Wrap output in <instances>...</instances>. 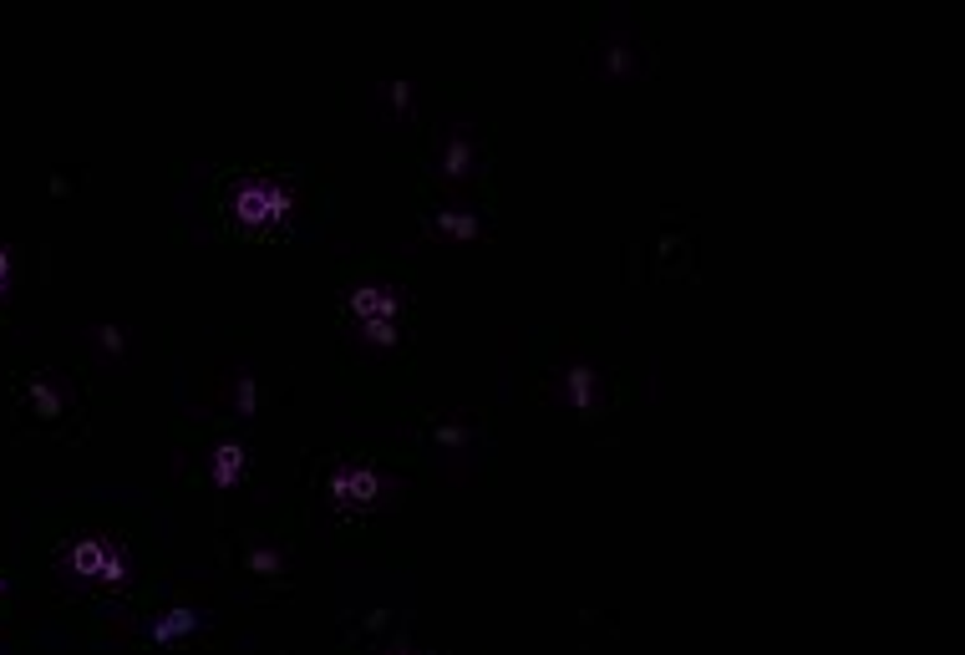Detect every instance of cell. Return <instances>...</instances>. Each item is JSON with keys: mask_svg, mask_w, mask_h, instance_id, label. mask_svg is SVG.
I'll list each match as a JSON object with an SVG mask.
<instances>
[{"mask_svg": "<svg viewBox=\"0 0 965 655\" xmlns=\"http://www.w3.org/2000/svg\"><path fill=\"white\" fill-rule=\"evenodd\" d=\"M193 625H199V609L178 605V609H168L163 620H153V640H178V635H189Z\"/></svg>", "mask_w": 965, "mask_h": 655, "instance_id": "cell-6", "label": "cell"}, {"mask_svg": "<svg viewBox=\"0 0 965 655\" xmlns=\"http://www.w3.org/2000/svg\"><path fill=\"white\" fill-rule=\"evenodd\" d=\"M102 345H107V351H117V345H123V336H117V326H102Z\"/></svg>", "mask_w": 965, "mask_h": 655, "instance_id": "cell-17", "label": "cell"}, {"mask_svg": "<svg viewBox=\"0 0 965 655\" xmlns=\"http://www.w3.org/2000/svg\"><path fill=\"white\" fill-rule=\"evenodd\" d=\"M468 163H473V142H468V138H453V142H447V153H443V168L458 178V173H468Z\"/></svg>", "mask_w": 965, "mask_h": 655, "instance_id": "cell-10", "label": "cell"}, {"mask_svg": "<svg viewBox=\"0 0 965 655\" xmlns=\"http://www.w3.org/2000/svg\"><path fill=\"white\" fill-rule=\"evenodd\" d=\"M392 102H396V107H407V102H411V87H407V81H392Z\"/></svg>", "mask_w": 965, "mask_h": 655, "instance_id": "cell-15", "label": "cell"}, {"mask_svg": "<svg viewBox=\"0 0 965 655\" xmlns=\"http://www.w3.org/2000/svg\"><path fill=\"white\" fill-rule=\"evenodd\" d=\"M381 493V478L371 468H361V463H341V468L331 472V498L341 503V508H371Z\"/></svg>", "mask_w": 965, "mask_h": 655, "instance_id": "cell-2", "label": "cell"}, {"mask_svg": "<svg viewBox=\"0 0 965 655\" xmlns=\"http://www.w3.org/2000/svg\"><path fill=\"white\" fill-rule=\"evenodd\" d=\"M432 224H437L443 234H453V239H478V229H483V224H478V214H468V208H443V214L432 218Z\"/></svg>", "mask_w": 965, "mask_h": 655, "instance_id": "cell-7", "label": "cell"}, {"mask_svg": "<svg viewBox=\"0 0 965 655\" xmlns=\"http://www.w3.org/2000/svg\"><path fill=\"white\" fill-rule=\"evenodd\" d=\"M239 472H244V447H239V442H219V447H214V483L229 488Z\"/></svg>", "mask_w": 965, "mask_h": 655, "instance_id": "cell-5", "label": "cell"}, {"mask_svg": "<svg viewBox=\"0 0 965 655\" xmlns=\"http://www.w3.org/2000/svg\"><path fill=\"white\" fill-rule=\"evenodd\" d=\"M437 442H447V447H458V442H468V432H462V427H437Z\"/></svg>", "mask_w": 965, "mask_h": 655, "instance_id": "cell-14", "label": "cell"}, {"mask_svg": "<svg viewBox=\"0 0 965 655\" xmlns=\"http://www.w3.org/2000/svg\"><path fill=\"white\" fill-rule=\"evenodd\" d=\"M570 396H574L580 412L595 406V371H589V366H574V371H570Z\"/></svg>", "mask_w": 965, "mask_h": 655, "instance_id": "cell-8", "label": "cell"}, {"mask_svg": "<svg viewBox=\"0 0 965 655\" xmlns=\"http://www.w3.org/2000/svg\"><path fill=\"white\" fill-rule=\"evenodd\" d=\"M361 336L377 345H392L396 341V320H361Z\"/></svg>", "mask_w": 965, "mask_h": 655, "instance_id": "cell-11", "label": "cell"}, {"mask_svg": "<svg viewBox=\"0 0 965 655\" xmlns=\"http://www.w3.org/2000/svg\"><path fill=\"white\" fill-rule=\"evenodd\" d=\"M396 655H411V651H396Z\"/></svg>", "mask_w": 965, "mask_h": 655, "instance_id": "cell-18", "label": "cell"}, {"mask_svg": "<svg viewBox=\"0 0 965 655\" xmlns=\"http://www.w3.org/2000/svg\"><path fill=\"white\" fill-rule=\"evenodd\" d=\"M254 396H259V391H254V381L244 376V381H239V412H244V417L254 412Z\"/></svg>", "mask_w": 965, "mask_h": 655, "instance_id": "cell-13", "label": "cell"}, {"mask_svg": "<svg viewBox=\"0 0 965 655\" xmlns=\"http://www.w3.org/2000/svg\"><path fill=\"white\" fill-rule=\"evenodd\" d=\"M5 280H11V250H0V295H5Z\"/></svg>", "mask_w": 965, "mask_h": 655, "instance_id": "cell-16", "label": "cell"}, {"mask_svg": "<svg viewBox=\"0 0 965 655\" xmlns=\"http://www.w3.org/2000/svg\"><path fill=\"white\" fill-rule=\"evenodd\" d=\"M250 569H254V574H275V569H280V554H275V549H254Z\"/></svg>", "mask_w": 965, "mask_h": 655, "instance_id": "cell-12", "label": "cell"}, {"mask_svg": "<svg viewBox=\"0 0 965 655\" xmlns=\"http://www.w3.org/2000/svg\"><path fill=\"white\" fill-rule=\"evenodd\" d=\"M72 569H77V574L102 579V584H123V579H127L123 554H112V549L102 544V539H81V544L72 549Z\"/></svg>", "mask_w": 965, "mask_h": 655, "instance_id": "cell-3", "label": "cell"}, {"mask_svg": "<svg viewBox=\"0 0 965 655\" xmlns=\"http://www.w3.org/2000/svg\"><path fill=\"white\" fill-rule=\"evenodd\" d=\"M234 218L244 229H275L290 218V188L275 178H250L234 193Z\"/></svg>", "mask_w": 965, "mask_h": 655, "instance_id": "cell-1", "label": "cell"}, {"mask_svg": "<svg viewBox=\"0 0 965 655\" xmlns=\"http://www.w3.org/2000/svg\"><path fill=\"white\" fill-rule=\"evenodd\" d=\"M31 402H36V412H41V417H56V412H62V396H56V387H51V381H41V376H31Z\"/></svg>", "mask_w": 965, "mask_h": 655, "instance_id": "cell-9", "label": "cell"}, {"mask_svg": "<svg viewBox=\"0 0 965 655\" xmlns=\"http://www.w3.org/2000/svg\"><path fill=\"white\" fill-rule=\"evenodd\" d=\"M346 305L356 320H396V305H402V300H396L386 285H361V290H351Z\"/></svg>", "mask_w": 965, "mask_h": 655, "instance_id": "cell-4", "label": "cell"}]
</instances>
